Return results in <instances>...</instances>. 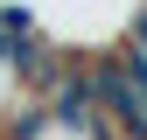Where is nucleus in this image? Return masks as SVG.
<instances>
[]
</instances>
